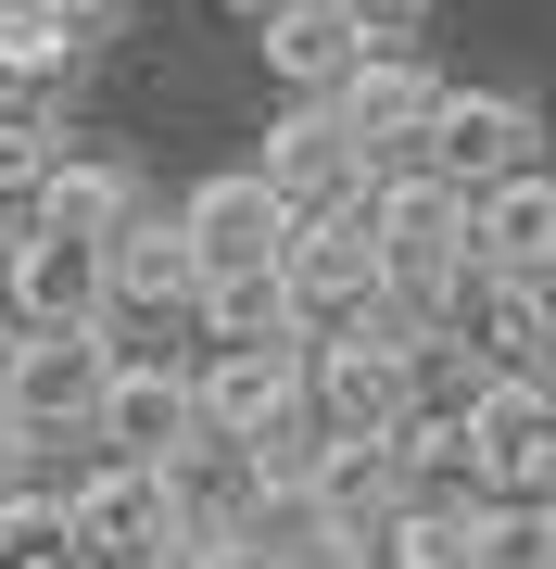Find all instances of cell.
Masks as SVG:
<instances>
[{"label": "cell", "instance_id": "cell-1", "mask_svg": "<svg viewBox=\"0 0 556 569\" xmlns=\"http://www.w3.org/2000/svg\"><path fill=\"white\" fill-rule=\"evenodd\" d=\"M455 443H468L494 507H556V380H481Z\"/></svg>", "mask_w": 556, "mask_h": 569}, {"label": "cell", "instance_id": "cell-2", "mask_svg": "<svg viewBox=\"0 0 556 569\" xmlns=\"http://www.w3.org/2000/svg\"><path fill=\"white\" fill-rule=\"evenodd\" d=\"M279 418H304V342H215L190 367V430H203L215 456L266 443Z\"/></svg>", "mask_w": 556, "mask_h": 569}, {"label": "cell", "instance_id": "cell-3", "mask_svg": "<svg viewBox=\"0 0 556 569\" xmlns=\"http://www.w3.org/2000/svg\"><path fill=\"white\" fill-rule=\"evenodd\" d=\"M102 380H114V342H102V329H13V355H0V418H13L26 443L89 430Z\"/></svg>", "mask_w": 556, "mask_h": 569}, {"label": "cell", "instance_id": "cell-4", "mask_svg": "<svg viewBox=\"0 0 556 569\" xmlns=\"http://www.w3.org/2000/svg\"><path fill=\"white\" fill-rule=\"evenodd\" d=\"M63 545H77V569H165V545H178L165 468H89L63 493Z\"/></svg>", "mask_w": 556, "mask_h": 569}, {"label": "cell", "instance_id": "cell-5", "mask_svg": "<svg viewBox=\"0 0 556 569\" xmlns=\"http://www.w3.org/2000/svg\"><path fill=\"white\" fill-rule=\"evenodd\" d=\"M304 406L330 418V443H392L417 406V367L367 329H330V342H304Z\"/></svg>", "mask_w": 556, "mask_h": 569}, {"label": "cell", "instance_id": "cell-6", "mask_svg": "<svg viewBox=\"0 0 556 569\" xmlns=\"http://www.w3.org/2000/svg\"><path fill=\"white\" fill-rule=\"evenodd\" d=\"M279 291H291V329H367L380 317V266H367V228L354 216H291L279 241Z\"/></svg>", "mask_w": 556, "mask_h": 569}, {"label": "cell", "instance_id": "cell-7", "mask_svg": "<svg viewBox=\"0 0 556 569\" xmlns=\"http://www.w3.org/2000/svg\"><path fill=\"white\" fill-rule=\"evenodd\" d=\"M544 140V114L518 102V89H443V114H431V140H417V164H431L443 190H494L518 178Z\"/></svg>", "mask_w": 556, "mask_h": 569}, {"label": "cell", "instance_id": "cell-8", "mask_svg": "<svg viewBox=\"0 0 556 569\" xmlns=\"http://www.w3.org/2000/svg\"><path fill=\"white\" fill-rule=\"evenodd\" d=\"M178 241H190V266H203V279H241V266H279V241H291V203L266 178H253V164H215L203 190H190V203L165 216Z\"/></svg>", "mask_w": 556, "mask_h": 569}, {"label": "cell", "instance_id": "cell-9", "mask_svg": "<svg viewBox=\"0 0 556 569\" xmlns=\"http://www.w3.org/2000/svg\"><path fill=\"white\" fill-rule=\"evenodd\" d=\"M330 114H342V140L367 152V164H417V140H431V114H443V77L417 51H367L330 89Z\"/></svg>", "mask_w": 556, "mask_h": 569}, {"label": "cell", "instance_id": "cell-10", "mask_svg": "<svg viewBox=\"0 0 556 569\" xmlns=\"http://www.w3.org/2000/svg\"><path fill=\"white\" fill-rule=\"evenodd\" d=\"M253 178H266L291 216H354V203H367V152L342 140L330 102H291V114L266 127V164H253Z\"/></svg>", "mask_w": 556, "mask_h": 569}, {"label": "cell", "instance_id": "cell-11", "mask_svg": "<svg viewBox=\"0 0 556 569\" xmlns=\"http://www.w3.org/2000/svg\"><path fill=\"white\" fill-rule=\"evenodd\" d=\"M89 430L114 443V468H178L203 430H190V367H127L114 355V380H102V406H89Z\"/></svg>", "mask_w": 556, "mask_h": 569}, {"label": "cell", "instance_id": "cell-12", "mask_svg": "<svg viewBox=\"0 0 556 569\" xmlns=\"http://www.w3.org/2000/svg\"><path fill=\"white\" fill-rule=\"evenodd\" d=\"M468 279H556V178L518 164V178L468 190Z\"/></svg>", "mask_w": 556, "mask_h": 569}, {"label": "cell", "instance_id": "cell-13", "mask_svg": "<svg viewBox=\"0 0 556 569\" xmlns=\"http://www.w3.org/2000/svg\"><path fill=\"white\" fill-rule=\"evenodd\" d=\"M0 305H13L26 329H102V253L51 241V228H26L13 266H0Z\"/></svg>", "mask_w": 556, "mask_h": 569}, {"label": "cell", "instance_id": "cell-14", "mask_svg": "<svg viewBox=\"0 0 556 569\" xmlns=\"http://www.w3.org/2000/svg\"><path fill=\"white\" fill-rule=\"evenodd\" d=\"M39 228H51V241H77V253L127 241V228H140V164H114V152H63L51 190H39Z\"/></svg>", "mask_w": 556, "mask_h": 569}, {"label": "cell", "instance_id": "cell-15", "mask_svg": "<svg viewBox=\"0 0 556 569\" xmlns=\"http://www.w3.org/2000/svg\"><path fill=\"white\" fill-rule=\"evenodd\" d=\"M190 291H203V266H190L178 228H152V216H140L127 241H102V305H114V317H178Z\"/></svg>", "mask_w": 556, "mask_h": 569}, {"label": "cell", "instance_id": "cell-16", "mask_svg": "<svg viewBox=\"0 0 556 569\" xmlns=\"http://www.w3.org/2000/svg\"><path fill=\"white\" fill-rule=\"evenodd\" d=\"M304 493H316V519H330V531H342L354 557H367V531L392 519V443H330Z\"/></svg>", "mask_w": 556, "mask_h": 569}, {"label": "cell", "instance_id": "cell-17", "mask_svg": "<svg viewBox=\"0 0 556 569\" xmlns=\"http://www.w3.org/2000/svg\"><path fill=\"white\" fill-rule=\"evenodd\" d=\"M266 63H279L291 89H304V102H330V89L354 77V63H367V39H354V26L330 13V0H304V13H279V26H266Z\"/></svg>", "mask_w": 556, "mask_h": 569}, {"label": "cell", "instance_id": "cell-18", "mask_svg": "<svg viewBox=\"0 0 556 569\" xmlns=\"http://www.w3.org/2000/svg\"><path fill=\"white\" fill-rule=\"evenodd\" d=\"M190 305H203V329H215V342H304V329H291V291H279V266H241V279H203Z\"/></svg>", "mask_w": 556, "mask_h": 569}, {"label": "cell", "instance_id": "cell-19", "mask_svg": "<svg viewBox=\"0 0 556 569\" xmlns=\"http://www.w3.org/2000/svg\"><path fill=\"white\" fill-rule=\"evenodd\" d=\"M0 569H77V545H63V493L0 481Z\"/></svg>", "mask_w": 556, "mask_h": 569}, {"label": "cell", "instance_id": "cell-20", "mask_svg": "<svg viewBox=\"0 0 556 569\" xmlns=\"http://www.w3.org/2000/svg\"><path fill=\"white\" fill-rule=\"evenodd\" d=\"M77 51H89V39H63V26H39V13L0 0V89H13V102H26V89H63V77H77Z\"/></svg>", "mask_w": 556, "mask_h": 569}, {"label": "cell", "instance_id": "cell-21", "mask_svg": "<svg viewBox=\"0 0 556 569\" xmlns=\"http://www.w3.org/2000/svg\"><path fill=\"white\" fill-rule=\"evenodd\" d=\"M468 569H556V507H481Z\"/></svg>", "mask_w": 556, "mask_h": 569}, {"label": "cell", "instance_id": "cell-22", "mask_svg": "<svg viewBox=\"0 0 556 569\" xmlns=\"http://www.w3.org/2000/svg\"><path fill=\"white\" fill-rule=\"evenodd\" d=\"M51 164H63V140H51L39 114H0V203H39Z\"/></svg>", "mask_w": 556, "mask_h": 569}, {"label": "cell", "instance_id": "cell-23", "mask_svg": "<svg viewBox=\"0 0 556 569\" xmlns=\"http://www.w3.org/2000/svg\"><path fill=\"white\" fill-rule=\"evenodd\" d=\"M13 13H39V26H63V39H89V26H114L127 0H13Z\"/></svg>", "mask_w": 556, "mask_h": 569}, {"label": "cell", "instance_id": "cell-24", "mask_svg": "<svg viewBox=\"0 0 556 569\" xmlns=\"http://www.w3.org/2000/svg\"><path fill=\"white\" fill-rule=\"evenodd\" d=\"M330 13L354 26V39H392V26H417V13H431V0H330Z\"/></svg>", "mask_w": 556, "mask_h": 569}, {"label": "cell", "instance_id": "cell-25", "mask_svg": "<svg viewBox=\"0 0 556 569\" xmlns=\"http://www.w3.org/2000/svg\"><path fill=\"white\" fill-rule=\"evenodd\" d=\"M228 13H241V26H253V39H266V26H279V13H304V0H228Z\"/></svg>", "mask_w": 556, "mask_h": 569}, {"label": "cell", "instance_id": "cell-26", "mask_svg": "<svg viewBox=\"0 0 556 569\" xmlns=\"http://www.w3.org/2000/svg\"><path fill=\"white\" fill-rule=\"evenodd\" d=\"M26 456H39V443H26L13 418H0V481H26Z\"/></svg>", "mask_w": 556, "mask_h": 569}, {"label": "cell", "instance_id": "cell-27", "mask_svg": "<svg viewBox=\"0 0 556 569\" xmlns=\"http://www.w3.org/2000/svg\"><path fill=\"white\" fill-rule=\"evenodd\" d=\"M316 569H367V557H316Z\"/></svg>", "mask_w": 556, "mask_h": 569}, {"label": "cell", "instance_id": "cell-28", "mask_svg": "<svg viewBox=\"0 0 556 569\" xmlns=\"http://www.w3.org/2000/svg\"><path fill=\"white\" fill-rule=\"evenodd\" d=\"M0 266H13V228H0Z\"/></svg>", "mask_w": 556, "mask_h": 569}]
</instances>
